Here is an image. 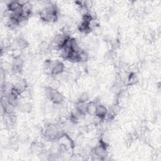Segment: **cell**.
Here are the masks:
<instances>
[{"instance_id":"1","label":"cell","mask_w":161,"mask_h":161,"mask_svg":"<svg viewBox=\"0 0 161 161\" xmlns=\"http://www.w3.org/2000/svg\"><path fill=\"white\" fill-rule=\"evenodd\" d=\"M66 66L62 62H56L52 70V76H59L65 71Z\"/></svg>"},{"instance_id":"2","label":"cell","mask_w":161,"mask_h":161,"mask_svg":"<svg viewBox=\"0 0 161 161\" xmlns=\"http://www.w3.org/2000/svg\"><path fill=\"white\" fill-rule=\"evenodd\" d=\"M108 111L107 110V108H106V106H105L103 105H98L96 106V113H95V115L100 118H101L102 120H105L107 113H108Z\"/></svg>"},{"instance_id":"3","label":"cell","mask_w":161,"mask_h":161,"mask_svg":"<svg viewBox=\"0 0 161 161\" xmlns=\"http://www.w3.org/2000/svg\"><path fill=\"white\" fill-rule=\"evenodd\" d=\"M54 104H62L64 101V96L56 90L54 91L51 100Z\"/></svg>"},{"instance_id":"4","label":"cell","mask_w":161,"mask_h":161,"mask_svg":"<svg viewBox=\"0 0 161 161\" xmlns=\"http://www.w3.org/2000/svg\"><path fill=\"white\" fill-rule=\"evenodd\" d=\"M21 8H22V5L20 4L18 1L10 2L7 5V10L8 12H10V13H14L17 12L18 10L20 9Z\"/></svg>"},{"instance_id":"5","label":"cell","mask_w":161,"mask_h":161,"mask_svg":"<svg viewBox=\"0 0 161 161\" xmlns=\"http://www.w3.org/2000/svg\"><path fill=\"white\" fill-rule=\"evenodd\" d=\"M88 105V103L77 101V102L76 104V108L77 109H78L80 112H82L84 115H87Z\"/></svg>"},{"instance_id":"6","label":"cell","mask_w":161,"mask_h":161,"mask_svg":"<svg viewBox=\"0 0 161 161\" xmlns=\"http://www.w3.org/2000/svg\"><path fill=\"white\" fill-rule=\"evenodd\" d=\"M17 46L21 50L25 49L28 46V43L23 38H18L16 42Z\"/></svg>"},{"instance_id":"7","label":"cell","mask_w":161,"mask_h":161,"mask_svg":"<svg viewBox=\"0 0 161 161\" xmlns=\"http://www.w3.org/2000/svg\"><path fill=\"white\" fill-rule=\"evenodd\" d=\"M120 110H121L120 106L119 105V104L118 103H116L110 108V111L115 116L120 111Z\"/></svg>"},{"instance_id":"8","label":"cell","mask_w":161,"mask_h":161,"mask_svg":"<svg viewBox=\"0 0 161 161\" xmlns=\"http://www.w3.org/2000/svg\"><path fill=\"white\" fill-rule=\"evenodd\" d=\"M89 100H90V96H89L88 93H86V92H84V93H83L80 95L78 101H81V102L88 103Z\"/></svg>"}]
</instances>
